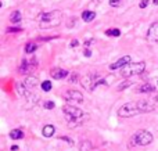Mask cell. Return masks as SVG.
<instances>
[{"label":"cell","instance_id":"6da1fadb","mask_svg":"<svg viewBox=\"0 0 158 151\" xmlns=\"http://www.w3.org/2000/svg\"><path fill=\"white\" fill-rule=\"evenodd\" d=\"M154 108H156L154 99L142 100V101H131L121 105L119 110H118V115L121 118H132V116H136L143 112H151Z\"/></svg>","mask_w":158,"mask_h":151},{"label":"cell","instance_id":"7a4b0ae2","mask_svg":"<svg viewBox=\"0 0 158 151\" xmlns=\"http://www.w3.org/2000/svg\"><path fill=\"white\" fill-rule=\"evenodd\" d=\"M146 69V63L143 61H137V63H131L126 67H123L122 69H119V75L123 79H129V78L135 76V75L143 74Z\"/></svg>","mask_w":158,"mask_h":151},{"label":"cell","instance_id":"3957f363","mask_svg":"<svg viewBox=\"0 0 158 151\" xmlns=\"http://www.w3.org/2000/svg\"><path fill=\"white\" fill-rule=\"evenodd\" d=\"M81 83L87 92H93L98 85H107V80L97 74H90V75H86V76L82 78Z\"/></svg>","mask_w":158,"mask_h":151},{"label":"cell","instance_id":"277c9868","mask_svg":"<svg viewBox=\"0 0 158 151\" xmlns=\"http://www.w3.org/2000/svg\"><path fill=\"white\" fill-rule=\"evenodd\" d=\"M63 112L65 115V118L68 119L69 125L72 122H81L82 118L85 116V112L81 110V108H77L74 105H64L63 107Z\"/></svg>","mask_w":158,"mask_h":151},{"label":"cell","instance_id":"5b68a950","mask_svg":"<svg viewBox=\"0 0 158 151\" xmlns=\"http://www.w3.org/2000/svg\"><path fill=\"white\" fill-rule=\"evenodd\" d=\"M153 135H151L148 130H144V129H140L135 133L133 139L132 141L136 143V146H148V144L153 143Z\"/></svg>","mask_w":158,"mask_h":151},{"label":"cell","instance_id":"8992f818","mask_svg":"<svg viewBox=\"0 0 158 151\" xmlns=\"http://www.w3.org/2000/svg\"><path fill=\"white\" fill-rule=\"evenodd\" d=\"M36 68H38V61H36L35 57L29 58V60L24 58V60L21 61V65H19L18 71H19V74H22V75H31L35 72Z\"/></svg>","mask_w":158,"mask_h":151},{"label":"cell","instance_id":"52a82bcc","mask_svg":"<svg viewBox=\"0 0 158 151\" xmlns=\"http://www.w3.org/2000/svg\"><path fill=\"white\" fill-rule=\"evenodd\" d=\"M61 17H63L61 11L53 10V11H44V13H40L38 17H36V19H38L39 22H43V21H52V19H61Z\"/></svg>","mask_w":158,"mask_h":151},{"label":"cell","instance_id":"ba28073f","mask_svg":"<svg viewBox=\"0 0 158 151\" xmlns=\"http://www.w3.org/2000/svg\"><path fill=\"white\" fill-rule=\"evenodd\" d=\"M131 63H132L131 55H122V57H119L117 61H114L112 64H110L108 68L111 69V71H117V69H122L123 67H126Z\"/></svg>","mask_w":158,"mask_h":151},{"label":"cell","instance_id":"9c48e42d","mask_svg":"<svg viewBox=\"0 0 158 151\" xmlns=\"http://www.w3.org/2000/svg\"><path fill=\"white\" fill-rule=\"evenodd\" d=\"M68 76H69V72L67 71V69L58 68V67H56V68H52V69H50V78H53V79H56V80L67 79Z\"/></svg>","mask_w":158,"mask_h":151},{"label":"cell","instance_id":"30bf717a","mask_svg":"<svg viewBox=\"0 0 158 151\" xmlns=\"http://www.w3.org/2000/svg\"><path fill=\"white\" fill-rule=\"evenodd\" d=\"M147 40L151 43H158V21L153 22L147 31Z\"/></svg>","mask_w":158,"mask_h":151},{"label":"cell","instance_id":"8fae6325","mask_svg":"<svg viewBox=\"0 0 158 151\" xmlns=\"http://www.w3.org/2000/svg\"><path fill=\"white\" fill-rule=\"evenodd\" d=\"M64 99L68 101H78L82 103L83 101V94L79 90H68L67 93H64Z\"/></svg>","mask_w":158,"mask_h":151},{"label":"cell","instance_id":"7c38bea8","mask_svg":"<svg viewBox=\"0 0 158 151\" xmlns=\"http://www.w3.org/2000/svg\"><path fill=\"white\" fill-rule=\"evenodd\" d=\"M22 83H24L25 86H27L29 90H33V89H36L38 88V85H39V79L36 76H28V78H25L24 80H22Z\"/></svg>","mask_w":158,"mask_h":151},{"label":"cell","instance_id":"4fadbf2b","mask_svg":"<svg viewBox=\"0 0 158 151\" xmlns=\"http://www.w3.org/2000/svg\"><path fill=\"white\" fill-rule=\"evenodd\" d=\"M61 24V19H52V21H43L39 22V28L40 29H52V28H56Z\"/></svg>","mask_w":158,"mask_h":151},{"label":"cell","instance_id":"5bb4252c","mask_svg":"<svg viewBox=\"0 0 158 151\" xmlns=\"http://www.w3.org/2000/svg\"><path fill=\"white\" fill-rule=\"evenodd\" d=\"M154 90L156 89H154V86L151 83H143V85L137 86V89H136L137 93H153Z\"/></svg>","mask_w":158,"mask_h":151},{"label":"cell","instance_id":"9a60e30c","mask_svg":"<svg viewBox=\"0 0 158 151\" xmlns=\"http://www.w3.org/2000/svg\"><path fill=\"white\" fill-rule=\"evenodd\" d=\"M94 18H96V13H94V11H92V10L82 11V19H83L85 22H92Z\"/></svg>","mask_w":158,"mask_h":151},{"label":"cell","instance_id":"2e32d148","mask_svg":"<svg viewBox=\"0 0 158 151\" xmlns=\"http://www.w3.org/2000/svg\"><path fill=\"white\" fill-rule=\"evenodd\" d=\"M54 133H56V128L53 125H44L43 129H42V135L44 137H52Z\"/></svg>","mask_w":158,"mask_h":151},{"label":"cell","instance_id":"e0dca14e","mask_svg":"<svg viewBox=\"0 0 158 151\" xmlns=\"http://www.w3.org/2000/svg\"><path fill=\"white\" fill-rule=\"evenodd\" d=\"M21 19H22V14H21V11L19 10L13 11V14L10 15V22L11 24H19Z\"/></svg>","mask_w":158,"mask_h":151},{"label":"cell","instance_id":"ac0fdd59","mask_svg":"<svg viewBox=\"0 0 158 151\" xmlns=\"http://www.w3.org/2000/svg\"><path fill=\"white\" fill-rule=\"evenodd\" d=\"M24 132H22L21 129H13L10 133V137L13 139V140H19V139H24Z\"/></svg>","mask_w":158,"mask_h":151},{"label":"cell","instance_id":"d6986e66","mask_svg":"<svg viewBox=\"0 0 158 151\" xmlns=\"http://www.w3.org/2000/svg\"><path fill=\"white\" fill-rule=\"evenodd\" d=\"M36 49H38V44L33 43V42H28L24 47V51L27 53V54H33V51H35Z\"/></svg>","mask_w":158,"mask_h":151},{"label":"cell","instance_id":"ffe728a7","mask_svg":"<svg viewBox=\"0 0 158 151\" xmlns=\"http://www.w3.org/2000/svg\"><path fill=\"white\" fill-rule=\"evenodd\" d=\"M92 149H93V146L89 140H83V141H81V144H79V150L81 151H90Z\"/></svg>","mask_w":158,"mask_h":151},{"label":"cell","instance_id":"44dd1931","mask_svg":"<svg viewBox=\"0 0 158 151\" xmlns=\"http://www.w3.org/2000/svg\"><path fill=\"white\" fill-rule=\"evenodd\" d=\"M107 36H112V38H118V36H121V31L118 29V28H112V29H107L106 32Z\"/></svg>","mask_w":158,"mask_h":151},{"label":"cell","instance_id":"7402d4cb","mask_svg":"<svg viewBox=\"0 0 158 151\" xmlns=\"http://www.w3.org/2000/svg\"><path fill=\"white\" fill-rule=\"evenodd\" d=\"M132 85H133V83H132L131 80H129V79H125L122 83H119V85H118L117 90H118V92H122V90H125L126 88H131Z\"/></svg>","mask_w":158,"mask_h":151},{"label":"cell","instance_id":"603a6c76","mask_svg":"<svg viewBox=\"0 0 158 151\" xmlns=\"http://www.w3.org/2000/svg\"><path fill=\"white\" fill-rule=\"evenodd\" d=\"M42 90L43 92H50L52 90V82L50 80H44V82H42Z\"/></svg>","mask_w":158,"mask_h":151},{"label":"cell","instance_id":"cb8c5ba5","mask_svg":"<svg viewBox=\"0 0 158 151\" xmlns=\"http://www.w3.org/2000/svg\"><path fill=\"white\" fill-rule=\"evenodd\" d=\"M122 3H123V0H110L108 4L111 6V7H114V8H118V7L122 6Z\"/></svg>","mask_w":158,"mask_h":151},{"label":"cell","instance_id":"d4e9b609","mask_svg":"<svg viewBox=\"0 0 158 151\" xmlns=\"http://www.w3.org/2000/svg\"><path fill=\"white\" fill-rule=\"evenodd\" d=\"M43 105H44V108H46V110H53V108H56V104L53 101H50V100H49V101H44Z\"/></svg>","mask_w":158,"mask_h":151},{"label":"cell","instance_id":"484cf974","mask_svg":"<svg viewBox=\"0 0 158 151\" xmlns=\"http://www.w3.org/2000/svg\"><path fill=\"white\" fill-rule=\"evenodd\" d=\"M69 76H71V78H69L68 80H69L71 83H75V82H78V80H79V75H78V74H71Z\"/></svg>","mask_w":158,"mask_h":151},{"label":"cell","instance_id":"4316f807","mask_svg":"<svg viewBox=\"0 0 158 151\" xmlns=\"http://www.w3.org/2000/svg\"><path fill=\"white\" fill-rule=\"evenodd\" d=\"M148 6V0H142V2L139 3V7L140 8H146Z\"/></svg>","mask_w":158,"mask_h":151},{"label":"cell","instance_id":"83f0119b","mask_svg":"<svg viewBox=\"0 0 158 151\" xmlns=\"http://www.w3.org/2000/svg\"><path fill=\"white\" fill-rule=\"evenodd\" d=\"M21 28H14V27H11V28H7V32H21Z\"/></svg>","mask_w":158,"mask_h":151},{"label":"cell","instance_id":"f1b7e54d","mask_svg":"<svg viewBox=\"0 0 158 151\" xmlns=\"http://www.w3.org/2000/svg\"><path fill=\"white\" fill-rule=\"evenodd\" d=\"M60 139H61V140H65V141H68V143H69V146H74V141H72L69 137H67V136H61Z\"/></svg>","mask_w":158,"mask_h":151},{"label":"cell","instance_id":"f546056e","mask_svg":"<svg viewBox=\"0 0 158 151\" xmlns=\"http://www.w3.org/2000/svg\"><path fill=\"white\" fill-rule=\"evenodd\" d=\"M79 46V40L78 39H74V40H71V47L72 49H75V47Z\"/></svg>","mask_w":158,"mask_h":151},{"label":"cell","instance_id":"4dcf8cb0","mask_svg":"<svg viewBox=\"0 0 158 151\" xmlns=\"http://www.w3.org/2000/svg\"><path fill=\"white\" fill-rule=\"evenodd\" d=\"M83 55H85V57H90V55H92V51H90V49H89V47H86V49H85Z\"/></svg>","mask_w":158,"mask_h":151},{"label":"cell","instance_id":"1f68e13d","mask_svg":"<svg viewBox=\"0 0 158 151\" xmlns=\"http://www.w3.org/2000/svg\"><path fill=\"white\" fill-rule=\"evenodd\" d=\"M92 43H93V39H89V40H86V42H85V46H86V47H89Z\"/></svg>","mask_w":158,"mask_h":151},{"label":"cell","instance_id":"d6a6232c","mask_svg":"<svg viewBox=\"0 0 158 151\" xmlns=\"http://www.w3.org/2000/svg\"><path fill=\"white\" fill-rule=\"evenodd\" d=\"M11 150H13V151H17V150H18V147H17V146H13V147H11Z\"/></svg>","mask_w":158,"mask_h":151},{"label":"cell","instance_id":"836d02e7","mask_svg":"<svg viewBox=\"0 0 158 151\" xmlns=\"http://www.w3.org/2000/svg\"><path fill=\"white\" fill-rule=\"evenodd\" d=\"M153 3H154V4L157 6V4H158V0H153Z\"/></svg>","mask_w":158,"mask_h":151},{"label":"cell","instance_id":"e575fe53","mask_svg":"<svg viewBox=\"0 0 158 151\" xmlns=\"http://www.w3.org/2000/svg\"><path fill=\"white\" fill-rule=\"evenodd\" d=\"M157 85H158V80H157Z\"/></svg>","mask_w":158,"mask_h":151}]
</instances>
